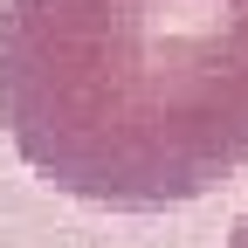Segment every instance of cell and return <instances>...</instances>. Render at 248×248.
<instances>
[{"instance_id": "1", "label": "cell", "mask_w": 248, "mask_h": 248, "mask_svg": "<svg viewBox=\"0 0 248 248\" xmlns=\"http://www.w3.org/2000/svg\"><path fill=\"white\" fill-rule=\"evenodd\" d=\"M0 124L90 207L200 200L248 166V0H0Z\"/></svg>"}, {"instance_id": "2", "label": "cell", "mask_w": 248, "mask_h": 248, "mask_svg": "<svg viewBox=\"0 0 248 248\" xmlns=\"http://www.w3.org/2000/svg\"><path fill=\"white\" fill-rule=\"evenodd\" d=\"M228 248H248V214L234 221V234H228Z\"/></svg>"}]
</instances>
